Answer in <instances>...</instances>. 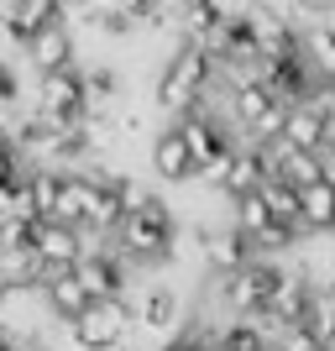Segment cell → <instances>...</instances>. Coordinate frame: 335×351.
<instances>
[{
  "instance_id": "6da1fadb",
  "label": "cell",
  "mask_w": 335,
  "mask_h": 351,
  "mask_svg": "<svg viewBox=\"0 0 335 351\" xmlns=\"http://www.w3.org/2000/svg\"><path fill=\"white\" fill-rule=\"evenodd\" d=\"M173 241H178V215L162 199L142 210H126V220L116 226V247L126 252L132 273H152V267L173 263Z\"/></svg>"
},
{
  "instance_id": "7a4b0ae2",
  "label": "cell",
  "mask_w": 335,
  "mask_h": 351,
  "mask_svg": "<svg viewBox=\"0 0 335 351\" xmlns=\"http://www.w3.org/2000/svg\"><path fill=\"white\" fill-rule=\"evenodd\" d=\"M142 325V309L126 293H105L89 299V309L69 325V346L73 351H116L121 341H132V330Z\"/></svg>"
},
{
  "instance_id": "3957f363",
  "label": "cell",
  "mask_w": 335,
  "mask_h": 351,
  "mask_svg": "<svg viewBox=\"0 0 335 351\" xmlns=\"http://www.w3.org/2000/svg\"><path fill=\"white\" fill-rule=\"evenodd\" d=\"M37 116H47L53 126H79L89 116V95H84V73L58 69V73H42L37 79Z\"/></svg>"
},
{
  "instance_id": "277c9868",
  "label": "cell",
  "mask_w": 335,
  "mask_h": 351,
  "mask_svg": "<svg viewBox=\"0 0 335 351\" xmlns=\"http://www.w3.org/2000/svg\"><path fill=\"white\" fill-rule=\"evenodd\" d=\"M147 162H152V178L158 184H168V189H178V184H194L199 178V158H194L189 136H184V126H162L158 136H152V147H147Z\"/></svg>"
},
{
  "instance_id": "5b68a950",
  "label": "cell",
  "mask_w": 335,
  "mask_h": 351,
  "mask_svg": "<svg viewBox=\"0 0 335 351\" xmlns=\"http://www.w3.org/2000/svg\"><path fill=\"white\" fill-rule=\"evenodd\" d=\"M194 241H199V257H204V267H210L215 278H225V273H236V267H247L251 257H257L251 236L241 231L236 220H231V226H199Z\"/></svg>"
},
{
  "instance_id": "8992f818",
  "label": "cell",
  "mask_w": 335,
  "mask_h": 351,
  "mask_svg": "<svg viewBox=\"0 0 335 351\" xmlns=\"http://www.w3.org/2000/svg\"><path fill=\"white\" fill-rule=\"evenodd\" d=\"M136 309H142V325L147 330H158V336H173V330H184V315H189V299L173 289V283H152V289H142V299H136Z\"/></svg>"
},
{
  "instance_id": "52a82bcc",
  "label": "cell",
  "mask_w": 335,
  "mask_h": 351,
  "mask_svg": "<svg viewBox=\"0 0 335 351\" xmlns=\"http://www.w3.org/2000/svg\"><path fill=\"white\" fill-rule=\"evenodd\" d=\"M63 16H69V5H63V0H11V5H5V32H11L16 47H27L42 27L63 21Z\"/></svg>"
},
{
  "instance_id": "ba28073f",
  "label": "cell",
  "mask_w": 335,
  "mask_h": 351,
  "mask_svg": "<svg viewBox=\"0 0 335 351\" xmlns=\"http://www.w3.org/2000/svg\"><path fill=\"white\" fill-rule=\"evenodd\" d=\"M21 53H27L37 79H42V73H58V69H73V32L63 27V21H53V27H42Z\"/></svg>"
},
{
  "instance_id": "9c48e42d",
  "label": "cell",
  "mask_w": 335,
  "mask_h": 351,
  "mask_svg": "<svg viewBox=\"0 0 335 351\" xmlns=\"http://www.w3.org/2000/svg\"><path fill=\"white\" fill-rule=\"evenodd\" d=\"M283 142L309 147V152H330V121H325V110L314 100L293 105V110H288V126H283Z\"/></svg>"
},
{
  "instance_id": "30bf717a",
  "label": "cell",
  "mask_w": 335,
  "mask_h": 351,
  "mask_svg": "<svg viewBox=\"0 0 335 351\" xmlns=\"http://www.w3.org/2000/svg\"><path fill=\"white\" fill-rule=\"evenodd\" d=\"M299 53L309 58V69L320 73V79H335V11L299 32Z\"/></svg>"
},
{
  "instance_id": "8fae6325",
  "label": "cell",
  "mask_w": 335,
  "mask_h": 351,
  "mask_svg": "<svg viewBox=\"0 0 335 351\" xmlns=\"http://www.w3.org/2000/svg\"><path fill=\"white\" fill-rule=\"evenodd\" d=\"M121 73L116 69H89L84 73V95H89V116H121Z\"/></svg>"
},
{
  "instance_id": "7c38bea8",
  "label": "cell",
  "mask_w": 335,
  "mask_h": 351,
  "mask_svg": "<svg viewBox=\"0 0 335 351\" xmlns=\"http://www.w3.org/2000/svg\"><path fill=\"white\" fill-rule=\"evenodd\" d=\"M304 220H309V236L335 231V184L330 178H314L304 189Z\"/></svg>"
},
{
  "instance_id": "4fadbf2b",
  "label": "cell",
  "mask_w": 335,
  "mask_h": 351,
  "mask_svg": "<svg viewBox=\"0 0 335 351\" xmlns=\"http://www.w3.org/2000/svg\"><path fill=\"white\" fill-rule=\"evenodd\" d=\"M210 351H241V346H236V341H231V330H225V336H215V341H210Z\"/></svg>"
},
{
  "instance_id": "5bb4252c",
  "label": "cell",
  "mask_w": 335,
  "mask_h": 351,
  "mask_svg": "<svg viewBox=\"0 0 335 351\" xmlns=\"http://www.w3.org/2000/svg\"><path fill=\"white\" fill-rule=\"evenodd\" d=\"M116 351H136V346H132V341H121V346H116Z\"/></svg>"
},
{
  "instance_id": "9a60e30c",
  "label": "cell",
  "mask_w": 335,
  "mask_h": 351,
  "mask_svg": "<svg viewBox=\"0 0 335 351\" xmlns=\"http://www.w3.org/2000/svg\"><path fill=\"white\" fill-rule=\"evenodd\" d=\"M27 351H47V346H27Z\"/></svg>"
}]
</instances>
